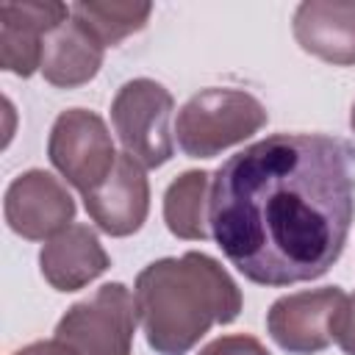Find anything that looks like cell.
<instances>
[{
  "instance_id": "1",
  "label": "cell",
  "mask_w": 355,
  "mask_h": 355,
  "mask_svg": "<svg viewBox=\"0 0 355 355\" xmlns=\"http://www.w3.org/2000/svg\"><path fill=\"white\" fill-rule=\"evenodd\" d=\"M355 216V144L327 133H272L211 178V236L258 286L322 277Z\"/></svg>"
},
{
  "instance_id": "2",
  "label": "cell",
  "mask_w": 355,
  "mask_h": 355,
  "mask_svg": "<svg viewBox=\"0 0 355 355\" xmlns=\"http://www.w3.org/2000/svg\"><path fill=\"white\" fill-rule=\"evenodd\" d=\"M133 300L158 355H186L214 324H230L241 311V291L227 269L194 250L147 263L136 275Z\"/></svg>"
},
{
  "instance_id": "3",
  "label": "cell",
  "mask_w": 355,
  "mask_h": 355,
  "mask_svg": "<svg viewBox=\"0 0 355 355\" xmlns=\"http://www.w3.org/2000/svg\"><path fill=\"white\" fill-rule=\"evenodd\" d=\"M266 119L269 114L255 94L211 86L183 103L175 122V139L189 158H214L255 136Z\"/></svg>"
},
{
  "instance_id": "4",
  "label": "cell",
  "mask_w": 355,
  "mask_h": 355,
  "mask_svg": "<svg viewBox=\"0 0 355 355\" xmlns=\"http://www.w3.org/2000/svg\"><path fill=\"white\" fill-rule=\"evenodd\" d=\"M172 94L153 78H133L119 86L111 103V125L125 155L144 169L164 166L175 155Z\"/></svg>"
},
{
  "instance_id": "5",
  "label": "cell",
  "mask_w": 355,
  "mask_h": 355,
  "mask_svg": "<svg viewBox=\"0 0 355 355\" xmlns=\"http://www.w3.org/2000/svg\"><path fill=\"white\" fill-rule=\"evenodd\" d=\"M136 300L125 283H103L92 297L67 308L53 338L78 355H130L136 333Z\"/></svg>"
},
{
  "instance_id": "6",
  "label": "cell",
  "mask_w": 355,
  "mask_h": 355,
  "mask_svg": "<svg viewBox=\"0 0 355 355\" xmlns=\"http://www.w3.org/2000/svg\"><path fill=\"white\" fill-rule=\"evenodd\" d=\"M47 158L69 186L86 194L111 175L119 155L100 114L67 108L50 128Z\"/></svg>"
},
{
  "instance_id": "7",
  "label": "cell",
  "mask_w": 355,
  "mask_h": 355,
  "mask_svg": "<svg viewBox=\"0 0 355 355\" xmlns=\"http://www.w3.org/2000/svg\"><path fill=\"white\" fill-rule=\"evenodd\" d=\"M347 291L338 286L294 291L277 297L266 311V333L291 355H313L336 341V324Z\"/></svg>"
},
{
  "instance_id": "8",
  "label": "cell",
  "mask_w": 355,
  "mask_h": 355,
  "mask_svg": "<svg viewBox=\"0 0 355 355\" xmlns=\"http://www.w3.org/2000/svg\"><path fill=\"white\" fill-rule=\"evenodd\" d=\"M3 216L17 236L28 241H47L72 225L75 200L55 175L28 169L8 183Z\"/></svg>"
},
{
  "instance_id": "9",
  "label": "cell",
  "mask_w": 355,
  "mask_h": 355,
  "mask_svg": "<svg viewBox=\"0 0 355 355\" xmlns=\"http://www.w3.org/2000/svg\"><path fill=\"white\" fill-rule=\"evenodd\" d=\"M69 6L55 0H22L0 6V67L17 78L42 69L47 33L69 19Z\"/></svg>"
},
{
  "instance_id": "10",
  "label": "cell",
  "mask_w": 355,
  "mask_h": 355,
  "mask_svg": "<svg viewBox=\"0 0 355 355\" xmlns=\"http://www.w3.org/2000/svg\"><path fill=\"white\" fill-rule=\"evenodd\" d=\"M83 205L89 219L114 239L141 230L150 211V183L144 166L122 153L111 175L83 194Z\"/></svg>"
},
{
  "instance_id": "11",
  "label": "cell",
  "mask_w": 355,
  "mask_h": 355,
  "mask_svg": "<svg viewBox=\"0 0 355 355\" xmlns=\"http://www.w3.org/2000/svg\"><path fill=\"white\" fill-rule=\"evenodd\" d=\"M291 31L297 44L333 67L355 64V3L305 0L297 6Z\"/></svg>"
},
{
  "instance_id": "12",
  "label": "cell",
  "mask_w": 355,
  "mask_h": 355,
  "mask_svg": "<svg viewBox=\"0 0 355 355\" xmlns=\"http://www.w3.org/2000/svg\"><path fill=\"white\" fill-rule=\"evenodd\" d=\"M111 266L105 247L89 225H69L44 241L39 252L42 277L55 291H78Z\"/></svg>"
},
{
  "instance_id": "13",
  "label": "cell",
  "mask_w": 355,
  "mask_h": 355,
  "mask_svg": "<svg viewBox=\"0 0 355 355\" xmlns=\"http://www.w3.org/2000/svg\"><path fill=\"white\" fill-rule=\"evenodd\" d=\"M105 44L72 14L61 25H55L44 39L42 53V75L47 83L58 89H75L89 83L103 67Z\"/></svg>"
},
{
  "instance_id": "14",
  "label": "cell",
  "mask_w": 355,
  "mask_h": 355,
  "mask_svg": "<svg viewBox=\"0 0 355 355\" xmlns=\"http://www.w3.org/2000/svg\"><path fill=\"white\" fill-rule=\"evenodd\" d=\"M211 175L189 169L178 175L164 191V222L172 236L186 241H205L211 236Z\"/></svg>"
},
{
  "instance_id": "15",
  "label": "cell",
  "mask_w": 355,
  "mask_h": 355,
  "mask_svg": "<svg viewBox=\"0 0 355 355\" xmlns=\"http://www.w3.org/2000/svg\"><path fill=\"white\" fill-rule=\"evenodd\" d=\"M69 11L105 47H114V44L139 33L147 25V19L153 14V6L150 3H116V0H111V3L80 0V3H72Z\"/></svg>"
},
{
  "instance_id": "16",
  "label": "cell",
  "mask_w": 355,
  "mask_h": 355,
  "mask_svg": "<svg viewBox=\"0 0 355 355\" xmlns=\"http://www.w3.org/2000/svg\"><path fill=\"white\" fill-rule=\"evenodd\" d=\"M197 355H272L255 336H219L214 341H208Z\"/></svg>"
},
{
  "instance_id": "17",
  "label": "cell",
  "mask_w": 355,
  "mask_h": 355,
  "mask_svg": "<svg viewBox=\"0 0 355 355\" xmlns=\"http://www.w3.org/2000/svg\"><path fill=\"white\" fill-rule=\"evenodd\" d=\"M336 344L344 355H355V294H347V302L341 308L338 324H336Z\"/></svg>"
},
{
  "instance_id": "18",
  "label": "cell",
  "mask_w": 355,
  "mask_h": 355,
  "mask_svg": "<svg viewBox=\"0 0 355 355\" xmlns=\"http://www.w3.org/2000/svg\"><path fill=\"white\" fill-rule=\"evenodd\" d=\"M11 355H78V352H75L72 347H67L64 341L50 338V341H33V344H28V347L11 352Z\"/></svg>"
},
{
  "instance_id": "19",
  "label": "cell",
  "mask_w": 355,
  "mask_h": 355,
  "mask_svg": "<svg viewBox=\"0 0 355 355\" xmlns=\"http://www.w3.org/2000/svg\"><path fill=\"white\" fill-rule=\"evenodd\" d=\"M349 125H352V133H355V103H352V111H349Z\"/></svg>"
}]
</instances>
